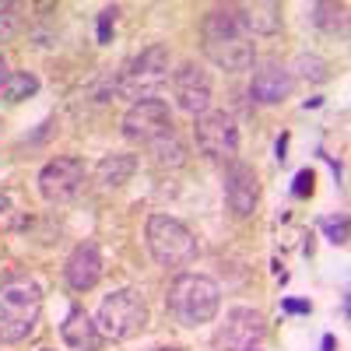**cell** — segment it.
<instances>
[{
	"mask_svg": "<svg viewBox=\"0 0 351 351\" xmlns=\"http://www.w3.org/2000/svg\"><path fill=\"white\" fill-rule=\"evenodd\" d=\"M8 77H11V71H8V60H4V56H0V92H4Z\"/></svg>",
	"mask_w": 351,
	"mask_h": 351,
	"instance_id": "obj_27",
	"label": "cell"
},
{
	"mask_svg": "<svg viewBox=\"0 0 351 351\" xmlns=\"http://www.w3.org/2000/svg\"><path fill=\"white\" fill-rule=\"evenodd\" d=\"M299 67H302V77L306 81H324L327 77V64L319 60V56H302Z\"/></svg>",
	"mask_w": 351,
	"mask_h": 351,
	"instance_id": "obj_22",
	"label": "cell"
},
{
	"mask_svg": "<svg viewBox=\"0 0 351 351\" xmlns=\"http://www.w3.org/2000/svg\"><path fill=\"white\" fill-rule=\"evenodd\" d=\"M123 137L134 141V144H152L158 134L172 130V112L162 99H144V102H134L127 112H123Z\"/></svg>",
	"mask_w": 351,
	"mask_h": 351,
	"instance_id": "obj_9",
	"label": "cell"
},
{
	"mask_svg": "<svg viewBox=\"0 0 351 351\" xmlns=\"http://www.w3.org/2000/svg\"><path fill=\"white\" fill-rule=\"evenodd\" d=\"M334 344H337V341H334V334H327V337H324V351H334Z\"/></svg>",
	"mask_w": 351,
	"mask_h": 351,
	"instance_id": "obj_29",
	"label": "cell"
},
{
	"mask_svg": "<svg viewBox=\"0 0 351 351\" xmlns=\"http://www.w3.org/2000/svg\"><path fill=\"white\" fill-rule=\"evenodd\" d=\"M148 148H152V155H155V162H158L162 169H180V165L186 162V144L180 141V134H176V130L158 134Z\"/></svg>",
	"mask_w": 351,
	"mask_h": 351,
	"instance_id": "obj_18",
	"label": "cell"
},
{
	"mask_svg": "<svg viewBox=\"0 0 351 351\" xmlns=\"http://www.w3.org/2000/svg\"><path fill=\"white\" fill-rule=\"evenodd\" d=\"M46 351H49V348H46Z\"/></svg>",
	"mask_w": 351,
	"mask_h": 351,
	"instance_id": "obj_32",
	"label": "cell"
},
{
	"mask_svg": "<svg viewBox=\"0 0 351 351\" xmlns=\"http://www.w3.org/2000/svg\"><path fill=\"white\" fill-rule=\"evenodd\" d=\"M309 18H313V25H319L324 32H330V36H344L348 32V8L341 4H313L309 8Z\"/></svg>",
	"mask_w": 351,
	"mask_h": 351,
	"instance_id": "obj_19",
	"label": "cell"
},
{
	"mask_svg": "<svg viewBox=\"0 0 351 351\" xmlns=\"http://www.w3.org/2000/svg\"><path fill=\"white\" fill-rule=\"evenodd\" d=\"M285 148H288V137L278 141V162H285Z\"/></svg>",
	"mask_w": 351,
	"mask_h": 351,
	"instance_id": "obj_28",
	"label": "cell"
},
{
	"mask_svg": "<svg viewBox=\"0 0 351 351\" xmlns=\"http://www.w3.org/2000/svg\"><path fill=\"white\" fill-rule=\"evenodd\" d=\"M204 49L208 56L221 67V71H250L256 60V49H253V36L246 32V21L239 4H228V8H215L204 21Z\"/></svg>",
	"mask_w": 351,
	"mask_h": 351,
	"instance_id": "obj_1",
	"label": "cell"
},
{
	"mask_svg": "<svg viewBox=\"0 0 351 351\" xmlns=\"http://www.w3.org/2000/svg\"><path fill=\"white\" fill-rule=\"evenodd\" d=\"M36 92H39V77H36V74H28V71L11 74L8 84H4V99H8V102H21V99L36 95Z\"/></svg>",
	"mask_w": 351,
	"mask_h": 351,
	"instance_id": "obj_20",
	"label": "cell"
},
{
	"mask_svg": "<svg viewBox=\"0 0 351 351\" xmlns=\"http://www.w3.org/2000/svg\"><path fill=\"white\" fill-rule=\"evenodd\" d=\"M281 309L291 313V316H306V313H309V302H306V299H285Z\"/></svg>",
	"mask_w": 351,
	"mask_h": 351,
	"instance_id": "obj_26",
	"label": "cell"
},
{
	"mask_svg": "<svg viewBox=\"0 0 351 351\" xmlns=\"http://www.w3.org/2000/svg\"><path fill=\"white\" fill-rule=\"evenodd\" d=\"M137 172V158L134 155H106L99 165H95V183L102 190H116L130 183V176Z\"/></svg>",
	"mask_w": 351,
	"mask_h": 351,
	"instance_id": "obj_16",
	"label": "cell"
},
{
	"mask_svg": "<svg viewBox=\"0 0 351 351\" xmlns=\"http://www.w3.org/2000/svg\"><path fill=\"white\" fill-rule=\"evenodd\" d=\"M243 21L250 36H278L281 32V4H243Z\"/></svg>",
	"mask_w": 351,
	"mask_h": 351,
	"instance_id": "obj_17",
	"label": "cell"
},
{
	"mask_svg": "<svg viewBox=\"0 0 351 351\" xmlns=\"http://www.w3.org/2000/svg\"><path fill=\"white\" fill-rule=\"evenodd\" d=\"M193 137H197L200 155H208L215 162H236V155H239V127H236V120H232L228 112H204V116H197Z\"/></svg>",
	"mask_w": 351,
	"mask_h": 351,
	"instance_id": "obj_7",
	"label": "cell"
},
{
	"mask_svg": "<svg viewBox=\"0 0 351 351\" xmlns=\"http://www.w3.org/2000/svg\"><path fill=\"white\" fill-rule=\"evenodd\" d=\"M221 306V288L218 281L204 274H180L169 288V313L180 319L183 327H200L211 324Z\"/></svg>",
	"mask_w": 351,
	"mask_h": 351,
	"instance_id": "obj_3",
	"label": "cell"
},
{
	"mask_svg": "<svg viewBox=\"0 0 351 351\" xmlns=\"http://www.w3.org/2000/svg\"><path fill=\"white\" fill-rule=\"evenodd\" d=\"M148 250L162 267H186L197 260V236L169 215L148 218Z\"/></svg>",
	"mask_w": 351,
	"mask_h": 351,
	"instance_id": "obj_5",
	"label": "cell"
},
{
	"mask_svg": "<svg viewBox=\"0 0 351 351\" xmlns=\"http://www.w3.org/2000/svg\"><path fill=\"white\" fill-rule=\"evenodd\" d=\"M319 225H324L327 239H330L334 246H344V243H348V221H344V218H324Z\"/></svg>",
	"mask_w": 351,
	"mask_h": 351,
	"instance_id": "obj_21",
	"label": "cell"
},
{
	"mask_svg": "<svg viewBox=\"0 0 351 351\" xmlns=\"http://www.w3.org/2000/svg\"><path fill=\"white\" fill-rule=\"evenodd\" d=\"M158 351H176V348H158Z\"/></svg>",
	"mask_w": 351,
	"mask_h": 351,
	"instance_id": "obj_30",
	"label": "cell"
},
{
	"mask_svg": "<svg viewBox=\"0 0 351 351\" xmlns=\"http://www.w3.org/2000/svg\"><path fill=\"white\" fill-rule=\"evenodd\" d=\"M291 193H295V197L313 193V172H309V169H302V172L295 176V186H291Z\"/></svg>",
	"mask_w": 351,
	"mask_h": 351,
	"instance_id": "obj_24",
	"label": "cell"
},
{
	"mask_svg": "<svg viewBox=\"0 0 351 351\" xmlns=\"http://www.w3.org/2000/svg\"><path fill=\"white\" fill-rule=\"evenodd\" d=\"M43 295L36 281L11 278L0 288V344H18L39 327Z\"/></svg>",
	"mask_w": 351,
	"mask_h": 351,
	"instance_id": "obj_2",
	"label": "cell"
},
{
	"mask_svg": "<svg viewBox=\"0 0 351 351\" xmlns=\"http://www.w3.org/2000/svg\"><path fill=\"white\" fill-rule=\"evenodd\" d=\"M165 81H169V49L165 46H148L141 56H134V60L123 67L116 88H120V95H127L134 102H144V99H158Z\"/></svg>",
	"mask_w": 351,
	"mask_h": 351,
	"instance_id": "obj_6",
	"label": "cell"
},
{
	"mask_svg": "<svg viewBox=\"0 0 351 351\" xmlns=\"http://www.w3.org/2000/svg\"><path fill=\"white\" fill-rule=\"evenodd\" d=\"M144 324H148V306H144V299L134 288H120L112 295H106L99 306V316H95L99 334L109 341H127V337L141 334Z\"/></svg>",
	"mask_w": 351,
	"mask_h": 351,
	"instance_id": "obj_4",
	"label": "cell"
},
{
	"mask_svg": "<svg viewBox=\"0 0 351 351\" xmlns=\"http://www.w3.org/2000/svg\"><path fill=\"white\" fill-rule=\"evenodd\" d=\"M116 14H120V8H106V11L99 14V43H109V28H112Z\"/></svg>",
	"mask_w": 351,
	"mask_h": 351,
	"instance_id": "obj_23",
	"label": "cell"
},
{
	"mask_svg": "<svg viewBox=\"0 0 351 351\" xmlns=\"http://www.w3.org/2000/svg\"><path fill=\"white\" fill-rule=\"evenodd\" d=\"M250 351H256V348H250Z\"/></svg>",
	"mask_w": 351,
	"mask_h": 351,
	"instance_id": "obj_31",
	"label": "cell"
},
{
	"mask_svg": "<svg viewBox=\"0 0 351 351\" xmlns=\"http://www.w3.org/2000/svg\"><path fill=\"white\" fill-rule=\"evenodd\" d=\"M84 186V162L81 158H53L39 172V193L49 204H67Z\"/></svg>",
	"mask_w": 351,
	"mask_h": 351,
	"instance_id": "obj_10",
	"label": "cell"
},
{
	"mask_svg": "<svg viewBox=\"0 0 351 351\" xmlns=\"http://www.w3.org/2000/svg\"><path fill=\"white\" fill-rule=\"evenodd\" d=\"M60 337H64V344L74 348V351H99V344H102V334H99V327H95V319L88 316L81 306H74V309L67 313V319L60 324Z\"/></svg>",
	"mask_w": 351,
	"mask_h": 351,
	"instance_id": "obj_15",
	"label": "cell"
},
{
	"mask_svg": "<svg viewBox=\"0 0 351 351\" xmlns=\"http://www.w3.org/2000/svg\"><path fill=\"white\" fill-rule=\"evenodd\" d=\"M14 36V11H0V43H8Z\"/></svg>",
	"mask_w": 351,
	"mask_h": 351,
	"instance_id": "obj_25",
	"label": "cell"
},
{
	"mask_svg": "<svg viewBox=\"0 0 351 351\" xmlns=\"http://www.w3.org/2000/svg\"><path fill=\"white\" fill-rule=\"evenodd\" d=\"M225 200L228 211L236 218H253L256 204H260V186H256V172L246 162H232L225 172Z\"/></svg>",
	"mask_w": 351,
	"mask_h": 351,
	"instance_id": "obj_12",
	"label": "cell"
},
{
	"mask_svg": "<svg viewBox=\"0 0 351 351\" xmlns=\"http://www.w3.org/2000/svg\"><path fill=\"white\" fill-rule=\"evenodd\" d=\"M102 253H99V246L95 243H81V246H74V253L67 256V263H64V278H67V285L74 288V291H92L99 281H102Z\"/></svg>",
	"mask_w": 351,
	"mask_h": 351,
	"instance_id": "obj_14",
	"label": "cell"
},
{
	"mask_svg": "<svg viewBox=\"0 0 351 351\" xmlns=\"http://www.w3.org/2000/svg\"><path fill=\"white\" fill-rule=\"evenodd\" d=\"M263 334H267V319H263V313L250 309V306H239L232 309L225 316L221 330L215 334V348L218 351H250L263 341Z\"/></svg>",
	"mask_w": 351,
	"mask_h": 351,
	"instance_id": "obj_8",
	"label": "cell"
},
{
	"mask_svg": "<svg viewBox=\"0 0 351 351\" xmlns=\"http://www.w3.org/2000/svg\"><path fill=\"white\" fill-rule=\"evenodd\" d=\"M291 88H295V77L291 71L278 60H267L253 71V81H250V99L260 102V106H274L281 99L291 95Z\"/></svg>",
	"mask_w": 351,
	"mask_h": 351,
	"instance_id": "obj_13",
	"label": "cell"
},
{
	"mask_svg": "<svg viewBox=\"0 0 351 351\" xmlns=\"http://www.w3.org/2000/svg\"><path fill=\"white\" fill-rule=\"evenodd\" d=\"M172 95H176V106H180L186 116H204L211 112V77L204 74L197 64H183L180 71L172 74Z\"/></svg>",
	"mask_w": 351,
	"mask_h": 351,
	"instance_id": "obj_11",
	"label": "cell"
}]
</instances>
